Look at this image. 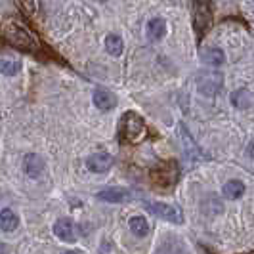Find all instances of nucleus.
I'll use <instances>...</instances> for the list:
<instances>
[{
  "instance_id": "f03ea898",
  "label": "nucleus",
  "mask_w": 254,
  "mask_h": 254,
  "mask_svg": "<svg viewBox=\"0 0 254 254\" xmlns=\"http://www.w3.org/2000/svg\"><path fill=\"white\" fill-rule=\"evenodd\" d=\"M2 38L8 44H12L13 48H19V50L25 52H37V42H35L33 35L21 23H17L15 19H10L2 25Z\"/></svg>"
},
{
  "instance_id": "a211bd4d",
  "label": "nucleus",
  "mask_w": 254,
  "mask_h": 254,
  "mask_svg": "<svg viewBox=\"0 0 254 254\" xmlns=\"http://www.w3.org/2000/svg\"><path fill=\"white\" fill-rule=\"evenodd\" d=\"M231 103H233L235 107H239V109H245V107L251 105V94H249L247 90H235V92L231 94Z\"/></svg>"
},
{
  "instance_id": "6ab92c4d",
  "label": "nucleus",
  "mask_w": 254,
  "mask_h": 254,
  "mask_svg": "<svg viewBox=\"0 0 254 254\" xmlns=\"http://www.w3.org/2000/svg\"><path fill=\"white\" fill-rule=\"evenodd\" d=\"M19 69H21V65L17 64V62H13V60H2L0 62V73L6 76H13L19 73Z\"/></svg>"
},
{
  "instance_id": "7ed1b4c3",
  "label": "nucleus",
  "mask_w": 254,
  "mask_h": 254,
  "mask_svg": "<svg viewBox=\"0 0 254 254\" xmlns=\"http://www.w3.org/2000/svg\"><path fill=\"white\" fill-rule=\"evenodd\" d=\"M153 184L155 186H161V188H168L172 184H176L178 180V165L174 161H166L159 168H155L151 174Z\"/></svg>"
},
{
  "instance_id": "aec40b11",
  "label": "nucleus",
  "mask_w": 254,
  "mask_h": 254,
  "mask_svg": "<svg viewBox=\"0 0 254 254\" xmlns=\"http://www.w3.org/2000/svg\"><path fill=\"white\" fill-rule=\"evenodd\" d=\"M15 4L23 10V13H27V15H33L35 13V2L33 0H15Z\"/></svg>"
},
{
  "instance_id": "4be33fe9",
  "label": "nucleus",
  "mask_w": 254,
  "mask_h": 254,
  "mask_svg": "<svg viewBox=\"0 0 254 254\" xmlns=\"http://www.w3.org/2000/svg\"><path fill=\"white\" fill-rule=\"evenodd\" d=\"M0 254H8V249H6V245L0 241Z\"/></svg>"
},
{
  "instance_id": "f8f14e48",
  "label": "nucleus",
  "mask_w": 254,
  "mask_h": 254,
  "mask_svg": "<svg viewBox=\"0 0 254 254\" xmlns=\"http://www.w3.org/2000/svg\"><path fill=\"white\" fill-rule=\"evenodd\" d=\"M222 193H224V197L229 199V201H237L239 197H243V193H245V184H243L241 180H229V182L224 184Z\"/></svg>"
},
{
  "instance_id": "f257e3e1",
  "label": "nucleus",
  "mask_w": 254,
  "mask_h": 254,
  "mask_svg": "<svg viewBox=\"0 0 254 254\" xmlns=\"http://www.w3.org/2000/svg\"><path fill=\"white\" fill-rule=\"evenodd\" d=\"M147 134V127L138 113L127 111L119 121V140L121 143H140Z\"/></svg>"
},
{
  "instance_id": "412c9836",
  "label": "nucleus",
  "mask_w": 254,
  "mask_h": 254,
  "mask_svg": "<svg viewBox=\"0 0 254 254\" xmlns=\"http://www.w3.org/2000/svg\"><path fill=\"white\" fill-rule=\"evenodd\" d=\"M247 153H249V155H251V157L254 159V140L249 143V147H247Z\"/></svg>"
},
{
  "instance_id": "9d476101",
  "label": "nucleus",
  "mask_w": 254,
  "mask_h": 254,
  "mask_svg": "<svg viewBox=\"0 0 254 254\" xmlns=\"http://www.w3.org/2000/svg\"><path fill=\"white\" fill-rule=\"evenodd\" d=\"M94 105L100 111H111L115 105H117V98H115L109 90L96 88V92H94Z\"/></svg>"
},
{
  "instance_id": "ddd939ff",
  "label": "nucleus",
  "mask_w": 254,
  "mask_h": 254,
  "mask_svg": "<svg viewBox=\"0 0 254 254\" xmlns=\"http://www.w3.org/2000/svg\"><path fill=\"white\" fill-rule=\"evenodd\" d=\"M17 226H19V218L12 208L0 210V228L4 231H13V229H17Z\"/></svg>"
},
{
  "instance_id": "4468645a",
  "label": "nucleus",
  "mask_w": 254,
  "mask_h": 254,
  "mask_svg": "<svg viewBox=\"0 0 254 254\" xmlns=\"http://www.w3.org/2000/svg\"><path fill=\"white\" fill-rule=\"evenodd\" d=\"M201 60H203V64L210 65V67H220L226 62V56H224V52L220 50V48H208V50L203 52Z\"/></svg>"
},
{
  "instance_id": "6e6552de",
  "label": "nucleus",
  "mask_w": 254,
  "mask_h": 254,
  "mask_svg": "<svg viewBox=\"0 0 254 254\" xmlns=\"http://www.w3.org/2000/svg\"><path fill=\"white\" fill-rule=\"evenodd\" d=\"M54 235L58 239H62V241L73 243L75 241V224L69 218H60L54 224Z\"/></svg>"
},
{
  "instance_id": "5701e85b",
  "label": "nucleus",
  "mask_w": 254,
  "mask_h": 254,
  "mask_svg": "<svg viewBox=\"0 0 254 254\" xmlns=\"http://www.w3.org/2000/svg\"><path fill=\"white\" fill-rule=\"evenodd\" d=\"M62 254H80L78 251H64Z\"/></svg>"
},
{
  "instance_id": "423d86ee",
  "label": "nucleus",
  "mask_w": 254,
  "mask_h": 254,
  "mask_svg": "<svg viewBox=\"0 0 254 254\" xmlns=\"http://www.w3.org/2000/svg\"><path fill=\"white\" fill-rule=\"evenodd\" d=\"M86 166L94 174H103L113 166V157L109 153H94L86 159Z\"/></svg>"
},
{
  "instance_id": "9b49d317",
  "label": "nucleus",
  "mask_w": 254,
  "mask_h": 254,
  "mask_svg": "<svg viewBox=\"0 0 254 254\" xmlns=\"http://www.w3.org/2000/svg\"><path fill=\"white\" fill-rule=\"evenodd\" d=\"M222 86V76L220 75H204L199 78V90L204 96H214Z\"/></svg>"
},
{
  "instance_id": "39448f33",
  "label": "nucleus",
  "mask_w": 254,
  "mask_h": 254,
  "mask_svg": "<svg viewBox=\"0 0 254 254\" xmlns=\"http://www.w3.org/2000/svg\"><path fill=\"white\" fill-rule=\"evenodd\" d=\"M193 19H195V29L201 35L206 27L210 25V10L206 0H193Z\"/></svg>"
},
{
  "instance_id": "f3484780",
  "label": "nucleus",
  "mask_w": 254,
  "mask_h": 254,
  "mask_svg": "<svg viewBox=\"0 0 254 254\" xmlns=\"http://www.w3.org/2000/svg\"><path fill=\"white\" fill-rule=\"evenodd\" d=\"M123 48H125V44H123V38L119 35H107L105 37V50L109 52L111 56H121Z\"/></svg>"
},
{
  "instance_id": "1a4fd4ad",
  "label": "nucleus",
  "mask_w": 254,
  "mask_h": 254,
  "mask_svg": "<svg viewBox=\"0 0 254 254\" xmlns=\"http://www.w3.org/2000/svg\"><path fill=\"white\" fill-rule=\"evenodd\" d=\"M23 170L29 178H38L44 172V161L42 157H38L37 153H29L23 159Z\"/></svg>"
},
{
  "instance_id": "dca6fc26",
  "label": "nucleus",
  "mask_w": 254,
  "mask_h": 254,
  "mask_svg": "<svg viewBox=\"0 0 254 254\" xmlns=\"http://www.w3.org/2000/svg\"><path fill=\"white\" fill-rule=\"evenodd\" d=\"M128 226L132 229V233L138 235V237H145L149 233V222L143 216H132L130 222H128Z\"/></svg>"
},
{
  "instance_id": "20e7f679",
  "label": "nucleus",
  "mask_w": 254,
  "mask_h": 254,
  "mask_svg": "<svg viewBox=\"0 0 254 254\" xmlns=\"http://www.w3.org/2000/svg\"><path fill=\"white\" fill-rule=\"evenodd\" d=\"M147 210L155 214L157 218H163L166 222H172V224H182L184 222V216L180 212L176 206L172 204H166V203H145Z\"/></svg>"
},
{
  "instance_id": "0eeeda50",
  "label": "nucleus",
  "mask_w": 254,
  "mask_h": 254,
  "mask_svg": "<svg viewBox=\"0 0 254 254\" xmlns=\"http://www.w3.org/2000/svg\"><path fill=\"white\" fill-rule=\"evenodd\" d=\"M96 197L100 201H105V203H127L132 199V193L125 188H105Z\"/></svg>"
},
{
  "instance_id": "2eb2a0df",
  "label": "nucleus",
  "mask_w": 254,
  "mask_h": 254,
  "mask_svg": "<svg viewBox=\"0 0 254 254\" xmlns=\"http://www.w3.org/2000/svg\"><path fill=\"white\" fill-rule=\"evenodd\" d=\"M165 33H166L165 19L155 17V19H151V21L147 23V37L151 38V40H161V38L165 37Z\"/></svg>"
}]
</instances>
